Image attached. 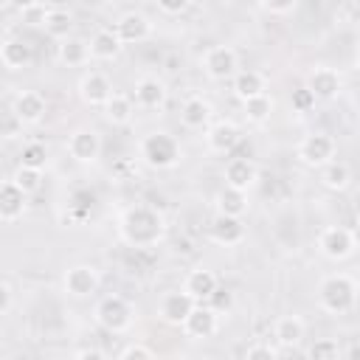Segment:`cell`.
Listing matches in <instances>:
<instances>
[{
  "label": "cell",
  "mask_w": 360,
  "mask_h": 360,
  "mask_svg": "<svg viewBox=\"0 0 360 360\" xmlns=\"http://www.w3.org/2000/svg\"><path fill=\"white\" fill-rule=\"evenodd\" d=\"M236 143H239V127L233 121L222 118V121H214V124L205 127V146H208V152L228 155V152L236 149Z\"/></svg>",
  "instance_id": "obj_15"
},
{
  "label": "cell",
  "mask_w": 360,
  "mask_h": 360,
  "mask_svg": "<svg viewBox=\"0 0 360 360\" xmlns=\"http://www.w3.org/2000/svg\"><path fill=\"white\" fill-rule=\"evenodd\" d=\"M304 335H307V326H304V321L298 318V315H281L276 323H273V338H276V343L281 346L278 352L284 354V352H292L301 340H304Z\"/></svg>",
  "instance_id": "obj_21"
},
{
  "label": "cell",
  "mask_w": 360,
  "mask_h": 360,
  "mask_svg": "<svg viewBox=\"0 0 360 360\" xmlns=\"http://www.w3.org/2000/svg\"><path fill=\"white\" fill-rule=\"evenodd\" d=\"M87 45H90V56L98 59V62H112V59H118V53H121V48H124L112 28H98V31L90 37Z\"/></svg>",
  "instance_id": "obj_25"
},
{
  "label": "cell",
  "mask_w": 360,
  "mask_h": 360,
  "mask_svg": "<svg viewBox=\"0 0 360 360\" xmlns=\"http://www.w3.org/2000/svg\"><path fill=\"white\" fill-rule=\"evenodd\" d=\"M208 233L217 245L222 248H231V245H239L245 239V222L242 217H228V214H217L208 225Z\"/></svg>",
  "instance_id": "obj_18"
},
{
  "label": "cell",
  "mask_w": 360,
  "mask_h": 360,
  "mask_svg": "<svg viewBox=\"0 0 360 360\" xmlns=\"http://www.w3.org/2000/svg\"><path fill=\"white\" fill-rule=\"evenodd\" d=\"M242 110H245V118L250 124H264L270 118V112H273V98L267 93H259V96L242 101Z\"/></svg>",
  "instance_id": "obj_31"
},
{
  "label": "cell",
  "mask_w": 360,
  "mask_h": 360,
  "mask_svg": "<svg viewBox=\"0 0 360 360\" xmlns=\"http://www.w3.org/2000/svg\"><path fill=\"white\" fill-rule=\"evenodd\" d=\"M118 236L127 248L149 250L166 239V219L155 205L135 202L118 217Z\"/></svg>",
  "instance_id": "obj_1"
},
{
  "label": "cell",
  "mask_w": 360,
  "mask_h": 360,
  "mask_svg": "<svg viewBox=\"0 0 360 360\" xmlns=\"http://www.w3.org/2000/svg\"><path fill=\"white\" fill-rule=\"evenodd\" d=\"M104 121L112 124V127H127L132 121V112H135V104L129 96L124 93H112L107 101H104Z\"/></svg>",
  "instance_id": "obj_27"
},
{
  "label": "cell",
  "mask_w": 360,
  "mask_h": 360,
  "mask_svg": "<svg viewBox=\"0 0 360 360\" xmlns=\"http://www.w3.org/2000/svg\"><path fill=\"white\" fill-rule=\"evenodd\" d=\"M68 155L76 160V163H96L98 155H101V135L90 127H79L70 132L68 138Z\"/></svg>",
  "instance_id": "obj_10"
},
{
  "label": "cell",
  "mask_w": 360,
  "mask_h": 360,
  "mask_svg": "<svg viewBox=\"0 0 360 360\" xmlns=\"http://www.w3.org/2000/svg\"><path fill=\"white\" fill-rule=\"evenodd\" d=\"M98 287H101V276L93 264H73L62 278V290L70 298H90L93 292H98Z\"/></svg>",
  "instance_id": "obj_8"
},
{
  "label": "cell",
  "mask_w": 360,
  "mask_h": 360,
  "mask_svg": "<svg viewBox=\"0 0 360 360\" xmlns=\"http://www.w3.org/2000/svg\"><path fill=\"white\" fill-rule=\"evenodd\" d=\"M180 329H183L186 338H191V340H208V338H214L217 329H219V315H217L211 307H202V301H197L194 309L186 315V321H183Z\"/></svg>",
  "instance_id": "obj_11"
},
{
  "label": "cell",
  "mask_w": 360,
  "mask_h": 360,
  "mask_svg": "<svg viewBox=\"0 0 360 360\" xmlns=\"http://www.w3.org/2000/svg\"><path fill=\"white\" fill-rule=\"evenodd\" d=\"M208 307L219 315V312H228L231 307H233V295H231V290H225V287H219L217 284V290L208 295Z\"/></svg>",
  "instance_id": "obj_38"
},
{
  "label": "cell",
  "mask_w": 360,
  "mask_h": 360,
  "mask_svg": "<svg viewBox=\"0 0 360 360\" xmlns=\"http://www.w3.org/2000/svg\"><path fill=\"white\" fill-rule=\"evenodd\" d=\"M135 104L143 107V110H160L169 98V90H166V82L158 79V76H141L135 82Z\"/></svg>",
  "instance_id": "obj_16"
},
{
  "label": "cell",
  "mask_w": 360,
  "mask_h": 360,
  "mask_svg": "<svg viewBox=\"0 0 360 360\" xmlns=\"http://www.w3.org/2000/svg\"><path fill=\"white\" fill-rule=\"evenodd\" d=\"M278 354H281V352L273 349L270 343H253V346L245 349V357H248V360H253V357H278Z\"/></svg>",
  "instance_id": "obj_42"
},
{
  "label": "cell",
  "mask_w": 360,
  "mask_h": 360,
  "mask_svg": "<svg viewBox=\"0 0 360 360\" xmlns=\"http://www.w3.org/2000/svg\"><path fill=\"white\" fill-rule=\"evenodd\" d=\"M155 6H158L160 14H166V17H177V14H183V11L191 6V0H155Z\"/></svg>",
  "instance_id": "obj_41"
},
{
  "label": "cell",
  "mask_w": 360,
  "mask_h": 360,
  "mask_svg": "<svg viewBox=\"0 0 360 360\" xmlns=\"http://www.w3.org/2000/svg\"><path fill=\"white\" fill-rule=\"evenodd\" d=\"M28 194L14 186V180L0 183V222H17L25 214Z\"/></svg>",
  "instance_id": "obj_20"
},
{
  "label": "cell",
  "mask_w": 360,
  "mask_h": 360,
  "mask_svg": "<svg viewBox=\"0 0 360 360\" xmlns=\"http://www.w3.org/2000/svg\"><path fill=\"white\" fill-rule=\"evenodd\" d=\"M194 298L188 295V292H183V290H169V292H163V298H160V304H158V315H160V321L163 323H169V326H183V321H186V315L194 309Z\"/></svg>",
  "instance_id": "obj_12"
},
{
  "label": "cell",
  "mask_w": 360,
  "mask_h": 360,
  "mask_svg": "<svg viewBox=\"0 0 360 360\" xmlns=\"http://www.w3.org/2000/svg\"><path fill=\"white\" fill-rule=\"evenodd\" d=\"M315 96H312V90L307 87V84H301V87H295L292 90V96H290V107H292V112H309V110H315Z\"/></svg>",
  "instance_id": "obj_36"
},
{
  "label": "cell",
  "mask_w": 360,
  "mask_h": 360,
  "mask_svg": "<svg viewBox=\"0 0 360 360\" xmlns=\"http://www.w3.org/2000/svg\"><path fill=\"white\" fill-rule=\"evenodd\" d=\"M118 357L121 360H149V357H155V349L146 343H129L118 352Z\"/></svg>",
  "instance_id": "obj_39"
},
{
  "label": "cell",
  "mask_w": 360,
  "mask_h": 360,
  "mask_svg": "<svg viewBox=\"0 0 360 360\" xmlns=\"http://www.w3.org/2000/svg\"><path fill=\"white\" fill-rule=\"evenodd\" d=\"M45 110H48V104L37 90H22L11 101V112L20 124H39L45 118Z\"/></svg>",
  "instance_id": "obj_17"
},
{
  "label": "cell",
  "mask_w": 360,
  "mask_h": 360,
  "mask_svg": "<svg viewBox=\"0 0 360 360\" xmlns=\"http://www.w3.org/2000/svg\"><path fill=\"white\" fill-rule=\"evenodd\" d=\"M211 118H214V107L202 96H188L180 104V124L186 129H205L211 124Z\"/></svg>",
  "instance_id": "obj_19"
},
{
  "label": "cell",
  "mask_w": 360,
  "mask_h": 360,
  "mask_svg": "<svg viewBox=\"0 0 360 360\" xmlns=\"http://www.w3.org/2000/svg\"><path fill=\"white\" fill-rule=\"evenodd\" d=\"M307 357H312V360H338V357H343V349L335 338H321L307 349Z\"/></svg>",
  "instance_id": "obj_35"
},
{
  "label": "cell",
  "mask_w": 360,
  "mask_h": 360,
  "mask_svg": "<svg viewBox=\"0 0 360 360\" xmlns=\"http://www.w3.org/2000/svg\"><path fill=\"white\" fill-rule=\"evenodd\" d=\"M231 79H233V96H236L239 101H248V98H253V96H259V93L267 90V79H264V73L250 70V68L236 70Z\"/></svg>",
  "instance_id": "obj_26"
},
{
  "label": "cell",
  "mask_w": 360,
  "mask_h": 360,
  "mask_svg": "<svg viewBox=\"0 0 360 360\" xmlns=\"http://www.w3.org/2000/svg\"><path fill=\"white\" fill-rule=\"evenodd\" d=\"M335 149H338V143H335L332 135H326V132H309V135H304V138L298 141L295 155H298V160H301L304 166L321 169L323 163H329V160L335 158Z\"/></svg>",
  "instance_id": "obj_5"
},
{
  "label": "cell",
  "mask_w": 360,
  "mask_h": 360,
  "mask_svg": "<svg viewBox=\"0 0 360 360\" xmlns=\"http://www.w3.org/2000/svg\"><path fill=\"white\" fill-rule=\"evenodd\" d=\"M239 70V56L231 45H211L202 53V73L211 82H225Z\"/></svg>",
  "instance_id": "obj_7"
},
{
  "label": "cell",
  "mask_w": 360,
  "mask_h": 360,
  "mask_svg": "<svg viewBox=\"0 0 360 360\" xmlns=\"http://www.w3.org/2000/svg\"><path fill=\"white\" fill-rule=\"evenodd\" d=\"M11 309V287L0 281V315H6Z\"/></svg>",
  "instance_id": "obj_44"
},
{
  "label": "cell",
  "mask_w": 360,
  "mask_h": 360,
  "mask_svg": "<svg viewBox=\"0 0 360 360\" xmlns=\"http://www.w3.org/2000/svg\"><path fill=\"white\" fill-rule=\"evenodd\" d=\"M250 208L248 202V191H239V188H231L225 186L219 194H217V214H228V217H245Z\"/></svg>",
  "instance_id": "obj_30"
},
{
  "label": "cell",
  "mask_w": 360,
  "mask_h": 360,
  "mask_svg": "<svg viewBox=\"0 0 360 360\" xmlns=\"http://www.w3.org/2000/svg\"><path fill=\"white\" fill-rule=\"evenodd\" d=\"M141 160L149 166V169H158V172H166V169H174L183 158L180 152V141L172 135V132H163V129H155L149 135L141 138Z\"/></svg>",
  "instance_id": "obj_3"
},
{
  "label": "cell",
  "mask_w": 360,
  "mask_h": 360,
  "mask_svg": "<svg viewBox=\"0 0 360 360\" xmlns=\"http://www.w3.org/2000/svg\"><path fill=\"white\" fill-rule=\"evenodd\" d=\"M53 39H65V37H70V28H73V17H70V11H65V8H51L48 11V17H45V25H42Z\"/></svg>",
  "instance_id": "obj_32"
},
{
  "label": "cell",
  "mask_w": 360,
  "mask_h": 360,
  "mask_svg": "<svg viewBox=\"0 0 360 360\" xmlns=\"http://www.w3.org/2000/svg\"><path fill=\"white\" fill-rule=\"evenodd\" d=\"M56 56L68 68H82V65L90 62V45L82 37H65L62 45H59V51H56Z\"/></svg>",
  "instance_id": "obj_28"
},
{
  "label": "cell",
  "mask_w": 360,
  "mask_h": 360,
  "mask_svg": "<svg viewBox=\"0 0 360 360\" xmlns=\"http://www.w3.org/2000/svg\"><path fill=\"white\" fill-rule=\"evenodd\" d=\"M217 276H214V270H208V267H194V270H188L186 273V278H183V292H188L194 301H208V295L217 290Z\"/></svg>",
  "instance_id": "obj_24"
},
{
  "label": "cell",
  "mask_w": 360,
  "mask_h": 360,
  "mask_svg": "<svg viewBox=\"0 0 360 360\" xmlns=\"http://www.w3.org/2000/svg\"><path fill=\"white\" fill-rule=\"evenodd\" d=\"M93 315H96V323H98L101 329L112 332V335H121V332H127V329L132 326V307H129V301H127L124 295H118V292H110V295L98 298Z\"/></svg>",
  "instance_id": "obj_4"
},
{
  "label": "cell",
  "mask_w": 360,
  "mask_h": 360,
  "mask_svg": "<svg viewBox=\"0 0 360 360\" xmlns=\"http://www.w3.org/2000/svg\"><path fill=\"white\" fill-rule=\"evenodd\" d=\"M37 0H8V6L11 8H17V11H22V8H28V6H34Z\"/></svg>",
  "instance_id": "obj_45"
},
{
  "label": "cell",
  "mask_w": 360,
  "mask_h": 360,
  "mask_svg": "<svg viewBox=\"0 0 360 360\" xmlns=\"http://www.w3.org/2000/svg\"><path fill=\"white\" fill-rule=\"evenodd\" d=\"M11 180H14V186H17V188H22L25 194H34V191H39V186H42V169L17 166V169H14V174H11Z\"/></svg>",
  "instance_id": "obj_33"
},
{
  "label": "cell",
  "mask_w": 360,
  "mask_h": 360,
  "mask_svg": "<svg viewBox=\"0 0 360 360\" xmlns=\"http://www.w3.org/2000/svg\"><path fill=\"white\" fill-rule=\"evenodd\" d=\"M307 87L312 90V96H315L318 101H332V98H338L340 90H343V79H340V73H338L335 68L318 65L315 70H309Z\"/></svg>",
  "instance_id": "obj_13"
},
{
  "label": "cell",
  "mask_w": 360,
  "mask_h": 360,
  "mask_svg": "<svg viewBox=\"0 0 360 360\" xmlns=\"http://www.w3.org/2000/svg\"><path fill=\"white\" fill-rule=\"evenodd\" d=\"M45 163H48V149H45V143L31 141V143L22 146V152H20V166H28V169H45Z\"/></svg>",
  "instance_id": "obj_34"
},
{
  "label": "cell",
  "mask_w": 360,
  "mask_h": 360,
  "mask_svg": "<svg viewBox=\"0 0 360 360\" xmlns=\"http://www.w3.org/2000/svg\"><path fill=\"white\" fill-rule=\"evenodd\" d=\"M98 3H115V0H98Z\"/></svg>",
  "instance_id": "obj_47"
},
{
  "label": "cell",
  "mask_w": 360,
  "mask_h": 360,
  "mask_svg": "<svg viewBox=\"0 0 360 360\" xmlns=\"http://www.w3.org/2000/svg\"><path fill=\"white\" fill-rule=\"evenodd\" d=\"M0 8H8V0H0Z\"/></svg>",
  "instance_id": "obj_46"
},
{
  "label": "cell",
  "mask_w": 360,
  "mask_h": 360,
  "mask_svg": "<svg viewBox=\"0 0 360 360\" xmlns=\"http://www.w3.org/2000/svg\"><path fill=\"white\" fill-rule=\"evenodd\" d=\"M48 11H51V8H48V6H42V3L37 0L34 6L22 8V11H20V17H22V22H25V25H31V28H42V25H45V17H48Z\"/></svg>",
  "instance_id": "obj_37"
},
{
  "label": "cell",
  "mask_w": 360,
  "mask_h": 360,
  "mask_svg": "<svg viewBox=\"0 0 360 360\" xmlns=\"http://www.w3.org/2000/svg\"><path fill=\"white\" fill-rule=\"evenodd\" d=\"M259 3L267 14H276V17H284L298 6V0H259Z\"/></svg>",
  "instance_id": "obj_40"
},
{
  "label": "cell",
  "mask_w": 360,
  "mask_h": 360,
  "mask_svg": "<svg viewBox=\"0 0 360 360\" xmlns=\"http://www.w3.org/2000/svg\"><path fill=\"white\" fill-rule=\"evenodd\" d=\"M321 183L329 191H346L352 186V169H349V163L335 160V158L329 163H323L321 166Z\"/></svg>",
  "instance_id": "obj_29"
},
{
  "label": "cell",
  "mask_w": 360,
  "mask_h": 360,
  "mask_svg": "<svg viewBox=\"0 0 360 360\" xmlns=\"http://www.w3.org/2000/svg\"><path fill=\"white\" fill-rule=\"evenodd\" d=\"M73 357L76 360H101L104 357V349H98V346H82V349L73 352Z\"/></svg>",
  "instance_id": "obj_43"
},
{
  "label": "cell",
  "mask_w": 360,
  "mask_h": 360,
  "mask_svg": "<svg viewBox=\"0 0 360 360\" xmlns=\"http://www.w3.org/2000/svg\"><path fill=\"white\" fill-rule=\"evenodd\" d=\"M354 233L349 231V228H343V225H329V228H323L321 233H318V250H321V256L323 259H329V262H343V259H349L352 253H354Z\"/></svg>",
  "instance_id": "obj_6"
},
{
  "label": "cell",
  "mask_w": 360,
  "mask_h": 360,
  "mask_svg": "<svg viewBox=\"0 0 360 360\" xmlns=\"http://www.w3.org/2000/svg\"><path fill=\"white\" fill-rule=\"evenodd\" d=\"M256 180H259V169H256V163L250 158H231L225 163V186L248 191Z\"/></svg>",
  "instance_id": "obj_23"
},
{
  "label": "cell",
  "mask_w": 360,
  "mask_h": 360,
  "mask_svg": "<svg viewBox=\"0 0 360 360\" xmlns=\"http://www.w3.org/2000/svg\"><path fill=\"white\" fill-rule=\"evenodd\" d=\"M152 20L143 14V11H127V14H121L118 20H115V25H112V31H115V37L121 39V45H138V42H143V39H149L152 37Z\"/></svg>",
  "instance_id": "obj_9"
},
{
  "label": "cell",
  "mask_w": 360,
  "mask_h": 360,
  "mask_svg": "<svg viewBox=\"0 0 360 360\" xmlns=\"http://www.w3.org/2000/svg\"><path fill=\"white\" fill-rule=\"evenodd\" d=\"M357 301V281L346 273H332L318 284V307L326 315H346Z\"/></svg>",
  "instance_id": "obj_2"
},
{
  "label": "cell",
  "mask_w": 360,
  "mask_h": 360,
  "mask_svg": "<svg viewBox=\"0 0 360 360\" xmlns=\"http://www.w3.org/2000/svg\"><path fill=\"white\" fill-rule=\"evenodd\" d=\"M34 62V48L25 39H6L0 42V65L6 70H25Z\"/></svg>",
  "instance_id": "obj_22"
},
{
  "label": "cell",
  "mask_w": 360,
  "mask_h": 360,
  "mask_svg": "<svg viewBox=\"0 0 360 360\" xmlns=\"http://www.w3.org/2000/svg\"><path fill=\"white\" fill-rule=\"evenodd\" d=\"M112 96V82L101 70H87L79 79V98L87 107H104V101Z\"/></svg>",
  "instance_id": "obj_14"
}]
</instances>
